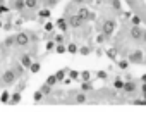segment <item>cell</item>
<instances>
[{
	"label": "cell",
	"instance_id": "4316f807",
	"mask_svg": "<svg viewBox=\"0 0 146 124\" xmlns=\"http://www.w3.org/2000/svg\"><path fill=\"white\" fill-rule=\"evenodd\" d=\"M16 45V35L14 36H9V38H5V41H4V47H14Z\"/></svg>",
	"mask_w": 146,
	"mask_h": 124
},
{
	"label": "cell",
	"instance_id": "6da1fadb",
	"mask_svg": "<svg viewBox=\"0 0 146 124\" xmlns=\"http://www.w3.org/2000/svg\"><path fill=\"white\" fill-rule=\"evenodd\" d=\"M17 79L19 78L14 73V69H7V71L2 73V76H0V85H2V86H12Z\"/></svg>",
	"mask_w": 146,
	"mask_h": 124
},
{
	"label": "cell",
	"instance_id": "836d02e7",
	"mask_svg": "<svg viewBox=\"0 0 146 124\" xmlns=\"http://www.w3.org/2000/svg\"><path fill=\"white\" fill-rule=\"evenodd\" d=\"M110 4H112V9L113 11H120V0H112Z\"/></svg>",
	"mask_w": 146,
	"mask_h": 124
},
{
	"label": "cell",
	"instance_id": "3957f363",
	"mask_svg": "<svg viewBox=\"0 0 146 124\" xmlns=\"http://www.w3.org/2000/svg\"><path fill=\"white\" fill-rule=\"evenodd\" d=\"M127 60L131 64H144V52L143 50H132L127 53Z\"/></svg>",
	"mask_w": 146,
	"mask_h": 124
},
{
	"label": "cell",
	"instance_id": "9c48e42d",
	"mask_svg": "<svg viewBox=\"0 0 146 124\" xmlns=\"http://www.w3.org/2000/svg\"><path fill=\"white\" fill-rule=\"evenodd\" d=\"M19 62L26 67V69H29V66L33 64V57H31V53H23L21 57H19Z\"/></svg>",
	"mask_w": 146,
	"mask_h": 124
},
{
	"label": "cell",
	"instance_id": "f1b7e54d",
	"mask_svg": "<svg viewBox=\"0 0 146 124\" xmlns=\"http://www.w3.org/2000/svg\"><path fill=\"white\" fill-rule=\"evenodd\" d=\"M45 83H46V85H50V86H55L58 81H57V76H55V74H50V76L45 79Z\"/></svg>",
	"mask_w": 146,
	"mask_h": 124
},
{
	"label": "cell",
	"instance_id": "f546056e",
	"mask_svg": "<svg viewBox=\"0 0 146 124\" xmlns=\"http://www.w3.org/2000/svg\"><path fill=\"white\" fill-rule=\"evenodd\" d=\"M43 98H45V95L41 93V90H38V91H35V93H33V102H36V103H38V102H41Z\"/></svg>",
	"mask_w": 146,
	"mask_h": 124
},
{
	"label": "cell",
	"instance_id": "2e32d148",
	"mask_svg": "<svg viewBox=\"0 0 146 124\" xmlns=\"http://www.w3.org/2000/svg\"><path fill=\"white\" fill-rule=\"evenodd\" d=\"M67 69H69V67H64V69H58V71L55 73V76H57V81H58V83H62V81L65 79V74H67Z\"/></svg>",
	"mask_w": 146,
	"mask_h": 124
},
{
	"label": "cell",
	"instance_id": "8992f818",
	"mask_svg": "<svg viewBox=\"0 0 146 124\" xmlns=\"http://www.w3.org/2000/svg\"><path fill=\"white\" fill-rule=\"evenodd\" d=\"M129 36H131L132 41H141V38H143V28H141L139 24H131V28H129Z\"/></svg>",
	"mask_w": 146,
	"mask_h": 124
},
{
	"label": "cell",
	"instance_id": "cb8c5ba5",
	"mask_svg": "<svg viewBox=\"0 0 146 124\" xmlns=\"http://www.w3.org/2000/svg\"><path fill=\"white\" fill-rule=\"evenodd\" d=\"M52 88H53V86H50V85H46V83H45V85H41V88H40V90H41V93H43L45 97H50V95H52Z\"/></svg>",
	"mask_w": 146,
	"mask_h": 124
},
{
	"label": "cell",
	"instance_id": "52a82bcc",
	"mask_svg": "<svg viewBox=\"0 0 146 124\" xmlns=\"http://www.w3.org/2000/svg\"><path fill=\"white\" fill-rule=\"evenodd\" d=\"M122 91L125 95H134L137 91V83H134V79H125V85H124Z\"/></svg>",
	"mask_w": 146,
	"mask_h": 124
},
{
	"label": "cell",
	"instance_id": "30bf717a",
	"mask_svg": "<svg viewBox=\"0 0 146 124\" xmlns=\"http://www.w3.org/2000/svg\"><path fill=\"white\" fill-rule=\"evenodd\" d=\"M55 26H57V28H58V29H60L62 33H65V31H67V29L70 28V26H69V21H67L65 17H60V19H57Z\"/></svg>",
	"mask_w": 146,
	"mask_h": 124
},
{
	"label": "cell",
	"instance_id": "ac0fdd59",
	"mask_svg": "<svg viewBox=\"0 0 146 124\" xmlns=\"http://www.w3.org/2000/svg\"><path fill=\"white\" fill-rule=\"evenodd\" d=\"M12 69H14V73L17 74V78H21V76L24 74V71H26V67H24V66L21 64V62H19V64H16V66H14Z\"/></svg>",
	"mask_w": 146,
	"mask_h": 124
},
{
	"label": "cell",
	"instance_id": "c3c4849f",
	"mask_svg": "<svg viewBox=\"0 0 146 124\" xmlns=\"http://www.w3.org/2000/svg\"><path fill=\"white\" fill-rule=\"evenodd\" d=\"M144 64H146V53H144Z\"/></svg>",
	"mask_w": 146,
	"mask_h": 124
},
{
	"label": "cell",
	"instance_id": "ab89813d",
	"mask_svg": "<svg viewBox=\"0 0 146 124\" xmlns=\"http://www.w3.org/2000/svg\"><path fill=\"white\" fill-rule=\"evenodd\" d=\"M141 97L146 100V83H143V85H141Z\"/></svg>",
	"mask_w": 146,
	"mask_h": 124
},
{
	"label": "cell",
	"instance_id": "4dcf8cb0",
	"mask_svg": "<svg viewBox=\"0 0 146 124\" xmlns=\"http://www.w3.org/2000/svg\"><path fill=\"white\" fill-rule=\"evenodd\" d=\"M40 69H41V66H40V62H33V64L29 66V73H33V74L40 73Z\"/></svg>",
	"mask_w": 146,
	"mask_h": 124
},
{
	"label": "cell",
	"instance_id": "bcb514c9",
	"mask_svg": "<svg viewBox=\"0 0 146 124\" xmlns=\"http://www.w3.org/2000/svg\"><path fill=\"white\" fill-rule=\"evenodd\" d=\"M72 2H74V4H84L86 0H72Z\"/></svg>",
	"mask_w": 146,
	"mask_h": 124
},
{
	"label": "cell",
	"instance_id": "d6a6232c",
	"mask_svg": "<svg viewBox=\"0 0 146 124\" xmlns=\"http://www.w3.org/2000/svg\"><path fill=\"white\" fill-rule=\"evenodd\" d=\"M96 78H98V79H107V78H108V73H107V71H98V73H96Z\"/></svg>",
	"mask_w": 146,
	"mask_h": 124
},
{
	"label": "cell",
	"instance_id": "1f68e13d",
	"mask_svg": "<svg viewBox=\"0 0 146 124\" xmlns=\"http://www.w3.org/2000/svg\"><path fill=\"white\" fill-rule=\"evenodd\" d=\"M81 79L83 81H91V73L90 71H83L81 73Z\"/></svg>",
	"mask_w": 146,
	"mask_h": 124
},
{
	"label": "cell",
	"instance_id": "681fc988",
	"mask_svg": "<svg viewBox=\"0 0 146 124\" xmlns=\"http://www.w3.org/2000/svg\"><path fill=\"white\" fill-rule=\"evenodd\" d=\"M2 26H4V24H2V21H0V28H2Z\"/></svg>",
	"mask_w": 146,
	"mask_h": 124
},
{
	"label": "cell",
	"instance_id": "8fae6325",
	"mask_svg": "<svg viewBox=\"0 0 146 124\" xmlns=\"http://www.w3.org/2000/svg\"><path fill=\"white\" fill-rule=\"evenodd\" d=\"M21 93H23V91H19V90H17V91H14V93H11L9 105H17V103L21 102V98H23V97H21Z\"/></svg>",
	"mask_w": 146,
	"mask_h": 124
},
{
	"label": "cell",
	"instance_id": "7dc6e473",
	"mask_svg": "<svg viewBox=\"0 0 146 124\" xmlns=\"http://www.w3.org/2000/svg\"><path fill=\"white\" fill-rule=\"evenodd\" d=\"M141 81H143V83H146V74H143V76H141Z\"/></svg>",
	"mask_w": 146,
	"mask_h": 124
},
{
	"label": "cell",
	"instance_id": "f6af8a7d",
	"mask_svg": "<svg viewBox=\"0 0 146 124\" xmlns=\"http://www.w3.org/2000/svg\"><path fill=\"white\" fill-rule=\"evenodd\" d=\"M62 83H64V85H70V83H72V79H70V78H65Z\"/></svg>",
	"mask_w": 146,
	"mask_h": 124
},
{
	"label": "cell",
	"instance_id": "7bdbcfd3",
	"mask_svg": "<svg viewBox=\"0 0 146 124\" xmlns=\"http://www.w3.org/2000/svg\"><path fill=\"white\" fill-rule=\"evenodd\" d=\"M55 43H64V35H57L55 36Z\"/></svg>",
	"mask_w": 146,
	"mask_h": 124
},
{
	"label": "cell",
	"instance_id": "7c38bea8",
	"mask_svg": "<svg viewBox=\"0 0 146 124\" xmlns=\"http://www.w3.org/2000/svg\"><path fill=\"white\" fill-rule=\"evenodd\" d=\"M105 55H107L108 59L115 60V59H117V55H119V48H117V47H110V48H107V50H105Z\"/></svg>",
	"mask_w": 146,
	"mask_h": 124
},
{
	"label": "cell",
	"instance_id": "ffe728a7",
	"mask_svg": "<svg viewBox=\"0 0 146 124\" xmlns=\"http://www.w3.org/2000/svg\"><path fill=\"white\" fill-rule=\"evenodd\" d=\"M129 64H131V62H129L127 59H120V60H117V66H119V69H122V71H127Z\"/></svg>",
	"mask_w": 146,
	"mask_h": 124
},
{
	"label": "cell",
	"instance_id": "7a4b0ae2",
	"mask_svg": "<svg viewBox=\"0 0 146 124\" xmlns=\"http://www.w3.org/2000/svg\"><path fill=\"white\" fill-rule=\"evenodd\" d=\"M115 28H117V21H115V19H112V17H107V19L103 21V24H102V33L108 38V36H112V35H113Z\"/></svg>",
	"mask_w": 146,
	"mask_h": 124
},
{
	"label": "cell",
	"instance_id": "44dd1931",
	"mask_svg": "<svg viewBox=\"0 0 146 124\" xmlns=\"http://www.w3.org/2000/svg\"><path fill=\"white\" fill-rule=\"evenodd\" d=\"M67 74H69V78H70L72 81H76V79L81 78V73H79V71H74V69H67Z\"/></svg>",
	"mask_w": 146,
	"mask_h": 124
},
{
	"label": "cell",
	"instance_id": "ee69618b",
	"mask_svg": "<svg viewBox=\"0 0 146 124\" xmlns=\"http://www.w3.org/2000/svg\"><path fill=\"white\" fill-rule=\"evenodd\" d=\"M141 41L146 45V29H143V38H141Z\"/></svg>",
	"mask_w": 146,
	"mask_h": 124
},
{
	"label": "cell",
	"instance_id": "4fadbf2b",
	"mask_svg": "<svg viewBox=\"0 0 146 124\" xmlns=\"http://www.w3.org/2000/svg\"><path fill=\"white\" fill-rule=\"evenodd\" d=\"M124 85H125V81H124L122 78H115L113 83H112L113 90H117V91H122V90H124Z\"/></svg>",
	"mask_w": 146,
	"mask_h": 124
},
{
	"label": "cell",
	"instance_id": "5b68a950",
	"mask_svg": "<svg viewBox=\"0 0 146 124\" xmlns=\"http://www.w3.org/2000/svg\"><path fill=\"white\" fill-rule=\"evenodd\" d=\"M31 43V38H29V33L28 31H19L17 35H16V45L17 47H28Z\"/></svg>",
	"mask_w": 146,
	"mask_h": 124
},
{
	"label": "cell",
	"instance_id": "b9f144b4",
	"mask_svg": "<svg viewBox=\"0 0 146 124\" xmlns=\"http://www.w3.org/2000/svg\"><path fill=\"white\" fill-rule=\"evenodd\" d=\"M5 12H9V7H5V5H2V4H0V16H2V14H5Z\"/></svg>",
	"mask_w": 146,
	"mask_h": 124
},
{
	"label": "cell",
	"instance_id": "7402d4cb",
	"mask_svg": "<svg viewBox=\"0 0 146 124\" xmlns=\"http://www.w3.org/2000/svg\"><path fill=\"white\" fill-rule=\"evenodd\" d=\"M38 16H40L41 19H48V17L52 16V11H50V7H45V9H41V11L38 12Z\"/></svg>",
	"mask_w": 146,
	"mask_h": 124
},
{
	"label": "cell",
	"instance_id": "603a6c76",
	"mask_svg": "<svg viewBox=\"0 0 146 124\" xmlns=\"http://www.w3.org/2000/svg\"><path fill=\"white\" fill-rule=\"evenodd\" d=\"M91 52H93V48H91L90 45H83V47H79V53H81V55H84V57H86V55H90Z\"/></svg>",
	"mask_w": 146,
	"mask_h": 124
},
{
	"label": "cell",
	"instance_id": "5bb4252c",
	"mask_svg": "<svg viewBox=\"0 0 146 124\" xmlns=\"http://www.w3.org/2000/svg\"><path fill=\"white\" fill-rule=\"evenodd\" d=\"M12 9L17 11V12H23V9H26L24 0H14V2H12Z\"/></svg>",
	"mask_w": 146,
	"mask_h": 124
},
{
	"label": "cell",
	"instance_id": "816d5d0a",
	"mask_svg": "<svg viewBox=\"0 0 146 124\" xmlns=\"http://www.w3.org/2000/svg\"><path fill=\"white\" fill-rule=\"evenodd\" d=\"M144 21H146V17H144Z\"/></svg>",
	"mask_w": 146,
	"mask_h": 124
},
{
	"label": "cell",
	"instance_id": "f907efd6",
	"mask_svg": "<svg viewBox=\"0 0 146 124\" xmlns=\"http://www.w3.org/2000/svg\"><path fill=\"white\" fill-rule=\"evenodd\" d=\"M0 4H4V0H0Z\"/></svg>",
	"mask_w": 146,
	"mask_h": 124
},
{
	"label": "cell",
	"instance_id": "d590c367",
	"mask_svg": "<svg viewBox=\"0 0 146 124\" xmlns=\"http://www.w3.org/2000/svg\"><path fill=\"white\" fill-rule=\"evenodd\" d=\"M55 47H57V45H55V40H53V41H48V43H46V52L55 50Z\"/></svg>",
	"mask_w": 146,
	"mask_h": 124
},
{
	"label": "cell",
	"instance_id": "8d00e7d4",
	"mask_svg": "<svg viewBox=\"0 0 146 124\" xmlns=\"http://www.w3.org/2000/svg\"><path fill=\"white\" fill-rule=\"evenodd\" d=\"M131 24H141V17L139 16H132L131 17Z\"/></svg>",
	"mask_w": 146,
	"mask_h": 124
},
{
	"label": "cell",
	"instance_id": "f35d334b",
	"mask_svg": "<svg viewBox=\"0 0 146 124\" xmlns=\"http://www.w3.org/2000/svg\"><path fill=\"white\" fill-rule=\"evenodd\" d=\"M105 38H107V36H105L103 33H100V35L96 36V43H103V41H105Z\"/></svg>",
	"mask_w": 146,
	"mask_h": 124
},
{
	"label": "cell",
	"instance_id": "d4e9b609",
	"mask_svg": "<svg viewBox=\"0 0 146 124\" xmlns=\"http://www.w3.org/2000/svg\"><path fill=\"white\" fill-rule=\"evenodd\" d=\"M81 90L83 91H93V83L91 81H83L81 83Z\"/></svg>",
	"mask_w": 146,
	"mask_h": 124
},
{
	"label": "cell",
	"instance_id": "60d3db41",
	"mask_svg": "<svg viewBox=\"0 0 146 124\" xmlns=\"http://www.w3.org/2000/svg\"><path fill=\"white\" fill-rule=\"evenodd\" d=\"M57 2H58V0H45V5H46V7H52V5H55Z\"/></svg>",
	"mask_w": 146,
	"mask_h": 124
},
{
	"label": "cell",
	"instance_id": "d6986e66",
	"mask_svg": "<svg viewBox=\"0 0 146 124\" xmlns=\"http://www.w3.org/2000/svg\"><path fill=\"white\" fill-rule=\"evenodd\" d=\"M24 4H26V9L33 11V9H36V7H38L40 0H24Z\"/></svg>",
	"mask_w": 146,
	"mask_h": 124
},
{
	"label": "cell",
	"instance_id": "74e56055",
	"mask_svg": "<svg viewBox=\"0 0 146 124\" xmlns=\"http://www.w3.org/2000/svg\"><path fill=\"white\" fill-rule=\"evenodd\" d=\"M53 28H55V24H53V23H50V21L45 24V31H53Z\"/></svg>",
	"mask_w": 146,
	"mask_h": 124
},
{
	"label": "cell",
	"instance_id": "e0dca14e",
	"mask_svg": "<svg viewBox=\"0 0 146 124\" xmlns=\"http://www.w3.org/2000/svg\"><path fill=\"white\" fill-rule=\"evenodd\" d=\"M74 102H76V103H86V102H88V97H86V93H84V91L78 93V95L74 97Z\"/></svg>",
	"mask_w": 146,
	"mask_h": 124
},
{
	"label": "cell",
	"instance_id": "9a60e30c",
	"mask_svg": "<svg viewBox=\"0 0 146 124\" xmlns=\"http://www.w3.org/2000/svg\"><path fill=\"white\" fill-rule=\"evenodd\" d=\"M67 52H69L70 55H76V53L79 52V47H78V43H76V41H70V43L67 45Z\"/></svg>",
	"mask_w": 146,
	"mask_h": 124
},
{
	"label": "cell",
	"instance_id": "277c9868",
	"mask_svg": "<svg viewBox=\"0 0 146 124\" xmlns=\"http://www.w3.org/2000/svg\"><path fill=\"white\" fill-rule=\"evenodd\" d=\"M67 21H69V26L74 28V29H79V28H83V26L86 24V21H84L81 16H78V12H76V14H69Z\"/></svg>",
	"mask_w": 146,
	"mask_h": 124
},
{
	"label": "cell",
	"instance_id": "e575fe53",
	"mask_svg": "<svg viewBox=\"0 0 146 124\" xmlns=\"http://www.w3.org/2000/svg\"><path fill=\"white\" fill-rule=\"evenodd\" d=\"M132 105H146V100L144 98H134L132 100Z\"/></svg>",
	"mask_w": 146,
	"mask_h": 124
},
{
	"label": "cell",
	"instance_id": "83f0119b",
	"mask_svg": "<svg viewBox=\"0 0 146 124\" xmlns=\"http://www.w3.org/2000/svg\"><path fill=\"white\" fill-rule=\"evenodd\" d=\"M55 52H57L58 55L65 53V52H67V45H64V43H57V47H55Z\"/></svg>",
	"mask_w": 146,
	"mask_h": 124
},
{
	"label": "cell",
	"instance_id": "484cf974",
	"mask_svg": "<svg viewBox=\"0 0 146 124\" xmlns=\"http://www.w3.org/2000/svg\"><path fill=\"white\" fill-rule=\"evenodd\" d=\"M9 100H11V93L7 90H4L2 95H0V102H2V103H9Z\"/></svg>",
	"mask_w": 146,
	"mask_h": 124
},
{
	"label": "cell",
	"instance_id": "ba28073f",
	"mask_svg": "<svg viewBox=\"0 0 146 124\" xmlns=\"http://www.w3.org/2000/svg\"><path fill=\"white\" fill-rule=\"evenodd\" d=\"M78 16H81L86 23H88V21H95V17H96V16H95V12H91V11H90V9H86V7L78 9Z\"/></svg>",
	"mask_w": 146,
	"mask_h": 124
}]
</instances>
